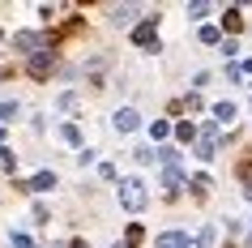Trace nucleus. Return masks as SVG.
I'll use <instances>...</instances> for the list:
<instances>
[{"mask_svg": "<svg viewBox=\"0 0 252 248\" xmlns=\"http://www.w3.org/2000/svg\"><path fill=\"white\" fill-rule=\"evenodd\" d=\"M210 240H214V227H205V231H201L197 240H188L184 248H210Z\"/></svg>", "mask_w": 252, "mask_h": 248, "instance_id": "f8f14e48", "label": "nucleus"}, {"mask_svg": "<svg viewBox=\"0 0 252 248\" xmlns=\"http://www.w3.org/2000/svg\"><path fill=\"white\" fill-rule=\"evenodd\" d=\"M184 244H188V240H184L180 231H167V235H158V248H184Z\"/></svg>", "mask_w": 252, "mask_h": 248, "instance_id": "6e6552de", "label": "nucleus"}, {"mask_svg": "<svg viewBox=\"0 0 252 248\" xmlns=\"http://www.w3.org/2000/svg\"><path fill=\"white\" fill-rule=\"evenodd\" d=\"M133 158H137V163H154V150H150V145H141V150H137Z\"/></svg>", "mask_w": 252, "mask_h": 248, "instance_id": "6ab92c4d", "label": "nucleus"}, {"mask_svg": "<svg viewBox=\"0 0 252 248\" xmlns=\"http://www.w3.org/2000/svg\"><path fill=\"white\" fill-rule=\"evenodd\" d=\"M30 188H34V193H47V188H56V176L52 171H39V176L30 180Z\"/></svg>", "mask_w": 252, "mask_h": 248, "instance_id": "0eeeda50", "label": "nucleus"}, {"mask_svg": "<svg viewBox=\"0 0 252 248\" xmlns=\"http://www.w3.org/2000/svg\"><path fill=\"white\" fill-rule=\"evenodd\" d=\"M214 116L222 120V124H231L235 120V103H214Z\"/></svg>", "mask_w": 252, "mask_h": 248, "instance_id": "1a4fd4ad", "label": "nucleus"}, {"mask_svg": "<svg viewBox=\"0 0 252 248\" xmlns=\"http://www.w3.org/2000/svg\"><path fill=\"white\" fill-rule=\"evenodd\" d=\"M17 116V103H0V124H9Z\"/></svg>", "mask_w": 252, "mask_h": 248, "instance_id": "dca6fc26", "label": "nucleus"}, {"mask_svg": "<svg viewBox=\"0 0 252 248\" xmlns=\"http://www.w3.org/2000/svg\"><path fill=\"white\" fill-rule=\"evenodd\" d=\"M167 133H171V129H167V120H154V124H150V137H158V142L167 137Z\"/></svg>", "mask_w": 252, "mask_h": 248, "instance_id": "4468645a", "label": "nucleus"}, {"mask_svg": "<svg viewBox=\"0 0 252 248\" xmlns=\"http://www.w3.org/2000/svg\"><path fill=\"white\" fill-rule=\"evenodd\" d=\"M116 129H120V133H133V129H141V116H137L133 107H120V111H116Z\"/></svg>", "mask_w": 252, "mask_h": 248, "instance_id": "f03ea898", "label": "nucleus"}, {"mask_svg": "<svg viewBox=\"0 0 252 248\" xmlns=\"http://www.w3.org/2000/svg\"><path fill=\"white\" fill-rule=\"evenodd\" d=\"M13 248H34V240H30V235H22V231H13Z\"/></svg>", "mask_w": 252, "mask_h": 248, "instance_id": "a211bd4d", "label": "nucleus"}, {"mask_svg": "<svg viewBox=\"0 0 252 248\" xmlns=\"http://www.w3.org/2000/svg\"><path fill=\"white\" fill-rule=\"evenodd\" d=\"M60 137H64L68 145H77V142H81V133H77V124H64V129H60Z\"/></svg>", "mask_w": 252, "mask_h": 248, "instance_id": "ddd939ff", "label": "nucleus"}, {"mask_svg": "<svg viewBox=\"0 0 252 248\" xmlns=\"http://www.w3.org/2000/svg\"><path fill=\"white\" fill-rule=\"evenodd\" d=\"M73 248H90V244H81V240H77V244H73Z\"/></svg>", "mask_w": 252, "mask_h": 248, "instance_id": "aec40b11", "label": "nucleus"}, {"mask_svg": "<svg viewBox=\"0 0 252 248\" xmlns=\"http://www.w3.org/2000/svg\"><path fill=\"white\" fill-rule=\"evenodd\" d=\"M175 137H180V142H192V137H197V129H192V124H188V120H184V124L175 129Z\"/></svg>", "mask_w": 252, "mask_h": 248, "instance_id": "2eb2a0df", "label": "nucleus"}, {"mask_svg": "<svg viewBox=\"0 0 252 248\" xmlns=\"http://www.w3.org/2000/svg\"><path fill=\"white\" fill-rule=\"evenodd\" d=\"M52 60H56V56L47 52V47H43V52H34V56H30V73H34V77H43V73L52 69Z\"/></svg>", "mask_w": 252, "mask_h": 248, "instance_id": "20e7f679", "label": "nucleus"}, {"mask_svg": "<svg viewBox=\"0 0 252 248\" xmlns=\"http://www.w3.org/2000/svg\"><path fill=\"white\" fill-rule=\"evenodd\" d=\"M133 39L141 43V47H154V22H141V26L133 30Z\"/></svg>", "mask_w": 252, "mask_h": 248, "instance_id": "39448f33", "label": "nucleus"}, {"mask_svg": "<svg viewBox=\"0 0 252 248\" xmlns=\"http://www.w3.org/2000/svg\"><path fill=\"white\" fill-rule=\"evenodd\" d=\"M120 206L133 210V214H137V210H146V184L137 180V176H133V180H120Z\"/></svg>", "mask_w": 252, "mask_h": 248, "instance_id": "f257e3e1", "label": "nucleus"}, {"mask_svg": "<svg viewBox=\"0 0 252 248\" xmlns=\"http://www.w3.org/2000/svg\"><path fill=\"white\" fill-rule=\"evenodd\" d=\"M133 17H137V9H133V4H120V9H111V22H116V26H128Z\"/></svg>", "mask_w": 252, "mask_h": 248, "instance_id": "423d86ee", "label": "nucleus"}, {"mask_svg": "<svg viewBox=\"0 0 252 248\" xmlns=\"http://www.w3.org/2000/svg\"><path fill=\"white\" fill-rule=\"evenodd\" d=\"M17 47H22V52H30V56H34V47H39V35H17Z\"/></svg>", "mask_w": 252, "mask_h": 248, "instance_id": "9d476101", "label": "nucleus"}, {"mask_svg": "<svg viewBox=\"0 0 252 248\" xmlns=\"http://www.w3.org/2000/svg\"><path fill=\"white\" fill-rule=\"evenodd\" d=\"M214 150H218V142H214V124H205V129H201V145H197V158H214Z\"/></svg>", "mask_w": 252, "mask_h": 248, "instance_id": "7ed1b4c3", "label": "nucleus"}, {"mask_svg": "<svg viewBox=\"0 0 252 248\" xmlns=\"http://www.w3.org/2000/svg\"><path fill=\"white\" fill-rule=\"evenodd\" d=\"M162 184H167V193H175V188H180V167H167V171H162Z\"/></svg>", "mask_w": 252, "mask_h": 248, "instance_id": "9b49d317", "label": "nucleus"}, {"mask_svg": "<svg viewBox=\"0 0 252 248\" xmlns=\"http://www.w3.org/2000/svg\"><path fill=\"white\" fill-rule=\"evenodd\" d=\"M222 26H226V30H239V9H226V17H222Z\"/></svg>", "mask_w": 252, "mask_h": 248, "instance_id": "f3484780", "label": "nucleus"}]
</instances>
